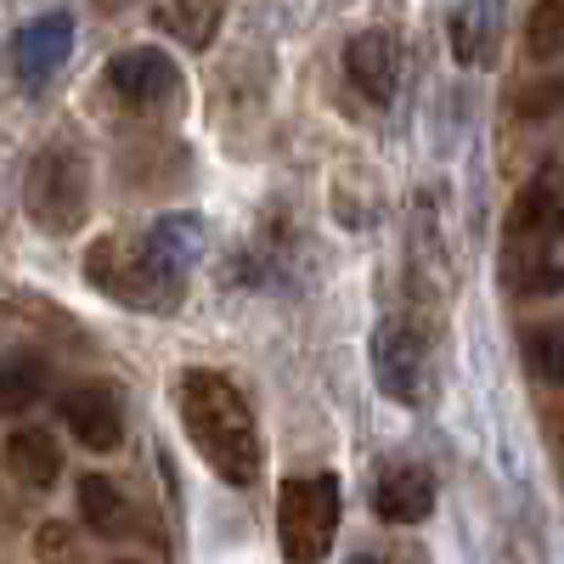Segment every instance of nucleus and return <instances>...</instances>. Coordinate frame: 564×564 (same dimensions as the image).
<instances>
[{"mask_svg": "<svg viewBox=\"0 0 564 564\" xmlns=\"http://www.w3.org/2000/svg\"><path fill=\"white\" fill-rule=\"evenodd\" d=\"M372 384H379L395 406L423 401V339L406 322H379L372 327Z\"/></svg>", "mask_w": 564, "mask_h": 564, "instance_id": "nucleus-8", "label": "nucleus"}, {"mask_svg": "<svg viewBox=\"0 0 564 564\" xmlns=\"http://www.w3.org/2000/svg\"><path fill=\"white\" fill-rule=\"evenodd\" d=\"M525 356H531V367L542 372L547 384H558V390H564V316H553V322L531 327V334H525Z\"/></svg>", "mask_w": 564, "mask_h": 564, "instance_id": "nucleus-18", "label": "nucleus"}, {"mask_svg": "<svg viewBox=\"0 0 564 564\" xmlns=\"http://www.w3.org/2000/svg\"><path fill=\"white\" fill-rule=\"evenodd\" d=\"M45 390H52V367H45V356H29V350L0 356V417L29 412L34 401H45Z\"/></svg>", "mask_w": 564, "mask_h": 564, "instance_id": "nucleus-14", "label": "nucleus"}, {"mask_svg": "<svg viewBox=\"0 0 564 564\" xmlns=\"http://www.w3.org/2000/svg\"><path fill=\"white\" fill-rule=\"evenodd\" d=\"M85 282L97 294H108L113 305L153 311V316H170L186 294V276L164 271L141 238H97L85 249Z\"/></svg>", "mask_w": 564, "mask_h": 564, "instance_id": "nucleus-3", "label": "nucleus"}, {"mask_svg": "<svg viewBox=\"0 0 564 564\" xmlns=\"http://www.w3.org/2000/svg\"><path fill=\"white\" fill-rule=\"evenodd\" d=\"M175 406H181V430L193 441V452L215 468L226 486H260L265 475V441H260V423L249 395L226 379L215 367H193L181 372L175 384Z\"/></svg>", "mask_w": 564, "mask_h": 564, "instance_id": "nucleus-1", "label": "nucleus"}, {"mask_svg": "<svg viewBox=\"0 0 564 564\" xmlns=\"http://www.w3.org/2000/svg\"><path fill=\"white\" fill-rule=\"evenodd\" d=\"M74 491H79V520L97 531V536H124V531L135 525V513H130L119 480H108V475H85Z\"/></svg>", "mask_w": 564, "mask_h": 564, "instance_id": "nucleus-16", "label": "nucleus"}, {"mask_svg": "<svg viewBox=\"0 0 564 564\" xmlns=\"http://www.w3.org/2000/svg\"><path fill=\"white\" fill-rule=\"evenodd\" d=\"M525 52H531L536 63H558V57H564V0H536V7H531Z\"/></svg>", "mask_w": 564, "mask_h": 564, "instance_id": "nucleus-17", "label": "nucleus"}, {"mask_svg": "<svg viewBox=\"0 0 564 564\" xmlns=\"http://www.w3.org/2000/svg\"><path fill=\"white\" fill-rule=\"evenodd\" d=\"M220 18H226V0H153V23L181 45H193V52H204L215 40Z\"/></svg>", "mask_w": 564, "mask_h": 564, "instance_id": "nucleus-15", "label": "nucleus"}, {"mask_svg": "<svg viewBox=\"0 0 564 564\" xmlns=\"http://www.w3.org/2000/svg\"><path fill=\"white\" fill-rule=\"evenodd\" d=\"M7 475L23 491H52L63 480V446L52 430H12L7 435Z\"/></svg>", "mask_w": 564, "mask_h": 564, "instance_id": "nucleus-12", "label": "nucleus"}, {"mask_svg": "<svg viewBox=\"0 0 564 564\" xmlns=\"http://www.w3.org/2000/svg\"><path fill=\"white\" fill-rule=\"evenodd\" d=\"M372 513H379L384 525H417L435 513V475L417 463H395L379 475L372 486Z\"/></svg>", "mask_w": 564, "mask_h": 564, "instance_id": "nucleus-11", "label": "nucleus"}, {"mask_svg": "<svg viewBox=\"0 0 564 564\" xmlns=\"http://www.w3.org/2000/svg\"><path fill=\"white\" fill-rule=\"evenodd\" d=\"M345 74L361 97L372 102H390L395 97V79H401V40L390 29H361L345 45Z\"/></svg>", "mask_w": 564, "mask_h": 564, "instance_id": "nucleus-10", "label": "nucleus"}, {"mask_svg": "<svg viewBox=\"0 0 564 564\" xmlns=\"http://www.w3.org/2000/svg\"><path fill=\"white\" fill-rule=\"evenodd\" d=\"M141 243L153 249V260H159L164 271H175V276H193V265L204 260L209 231H204V220H198V215L175 209V215H159L148 231H141Z\"/></svg>", "mask_w": 564, "mask_h": 564, "instance_id": "nucleus-13", "label": "nucleus"}, {"mask_svg": "<svg viewBox=\"0 0 564 564\" xmlns=\"http://www.w3.org/2000/svg\"><path fill=\"white\" fill-rule=\"evenodd\" d=\"M108 90L130 113H159L164 102H175L181 68H175L170 52H159V45H130V52H119L108 63Z\"/></svg>", "mask_w": 564, "mask_h": 564, "instance_id": "nucleus-6", "label": "nucleus"}, {"mask_svg": "<svg viewBox=\"0 0 564 564\" xmlns=\"http://www.w3.org/2000/svg\"><path fill=\"white\" fill-rule=\"evenodd\" d=\"M339 480L334 475H305V480H289L276 497V547L282 558L294 564H316L327 558V547H334L339 536Z\"/></svg>", "mask_w": 564, "mask_h": 564, "instance_id": "nucleus-5", "label": "nucleus"}, {"mask_svg": "<svg viewBox=\"0 0 564 564\" xmlns=\"http://www.w3.org/2000/svg\"><path fill=\"white\" fill-rule=\"evenodd\" d=\"M23 209L40 231L52 238H68V231L85 226L90 215V164L74 141H52L29 159V175H23Z\"/></svg>", "mask_w": 564, "mask_h": 564, "instance_id": "nucleus-4", "label": "nucleus"}, {"mask_svg": "<svg viewBox=\"0 0 564 564\" xmlns=\"http://www.w3.org/2000/svg\"><path fill=\"white\" fill-rule=\"evenodd\" d=\"M57 417L74 446L85 452H119L124 446V406L108 384H74L68 395H57Z\"/></svg>", "mask_w": 564, "mask_h": 564, "instance_id": "nucleus-9", "label": "nucleus"}, {"mask_svg": "<svg viewBox=\"0 0 564 564\" xmlns=\"http://www.w3.org/2000/svg\"><path fill=\"white\" fill-rule=\"evenodd\" d=\"M40 553H68V525H40Z\"/></svg>", "mask_w": 564, "mask_h": 564, "instance_id": "nucleus-20", "label": "nucleus"}, {"mask_svg": "<svg viewBox=\"0 0 564 564\" xmlns=\"http://www.w3.org/2000/svg\"><path fill=\"white\" fill-rule=\"evenodd\" d=\"M68 52H74V18L68 12H45V18L23 23L18 40H12V74H18V85L29 90V97H40V90L57 79V68L68 63Z\"/></svg>", "mask_w": 564, "mask_h": 564, "instance_id": "nucleus-7", "label": "nucleus"}, {"mask_svg": "<svg viewBox=\"0 0 564 564\" xmlns=\"http://www.w3.org/2000/svg\"><path fill=\"white\" fill-rule=\"evenodd\" d=\"M513 113L520 119H558L564 113V68H553L547 79H531L520 97H513Z\"/></svg>", "mask_w": 564, "mask_h": 564, "instance_id": "nucleus-19", "label": "nucleus"}, {"mask_svg": "<svg viewBox=\"0 0 564 564\" xmlns=\"http://www.w3.org/2000/svg\"><path fill=\"white\" fill-rule=\"evenodd\" d=\"M502 282L520 300L564 294V159L536 170L502 226Z\"/></svg>", "mask_w": 564, "mask_h": 564, "instance_id": "nucleus-2", "label": "nucleus"}]
</instances>
